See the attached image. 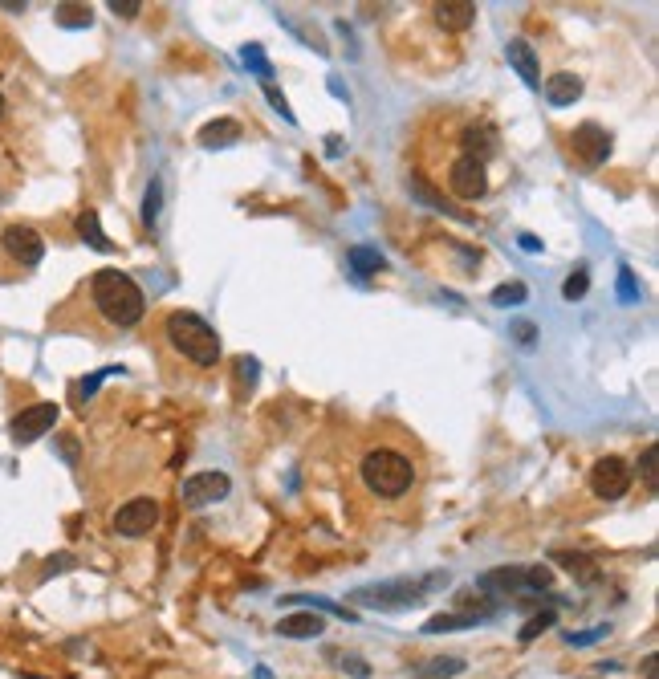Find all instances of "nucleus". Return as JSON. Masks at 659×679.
I'll return each instance as SVG.
<instances>
[{
	"instance_id": "b1692460",
	"label": "nucleus",
	"mask_w": 659,
	"mask_h": 679,
	"mask_svg": "<svg viewBox=\"0 0 659 679\" xmlns=\"http://www.w3.org/2000/svg\"><path fill=\"white\" fill-rule=\"evenodd\" d=\"M529 297V289L521 285V281H513V285H497L493 289V305H501V310H509V305H521Z\"/></svg>"
},
{
	"instance_id": "5701e85b",
	"label": "nucleus",
	"mask_w": 659,
	"mask_h": 679,
	"mask_svg": "<svg viewBox=\"0 0 659 679\" xmlns=\"http://www.w3.org/2000/svg\"><path fill=\"white\" fill-rule=\"evenodd\" d=\"M90 21H94L90 5H62V9H57V25H62V29H86Z\"/></svg>"
},
{
	"instance_id": "9b49d317",
	"label": "nucleus",
	"mask_w": 659,
	"mask_h": 679,
	"mask_svg": "<svg viewBox=\"0 0 659 679\" xmlns=\"http://www.w3.org/2000/svg\"><path fill=\"white\" fill-rule=\"evenodd\" d=\"M53 423H57V403H33V407H25V411L13 419V440H17V444H33V440L45 436Z\"/></svg>"
},
{
	"instance_id": "473e14b6",
	"label": "nucleus",
	"mask_w": 659,
	"mask_h": 679,
	"mask_svg": "<svg viewBox=\"0 0 659 679\" xmlns=\"http://www.w3.org/2000/svg\"><path fill=\"white\" fill-rule=\"evenodd\" d=\"M265 94H269V102H273V106H277V114H281V118H289V122H293V110H289V102H285V98H281V94H277V86H273V82H269V86H265Z\"/></svg>"
},
{
	"instance_id": "39448f33",
	"label": "nucleus",
	"mask_w": 659,
	"mask_h": 679,
	"mask_svg": "<svg viewBox=\"0 0 659 679\" xmlns=\"http://www.w3.org/2000/svg\"><path fill=\"white\" fill-rule=\"evenodd\" d=\"M627 488H631V468H627V460L603 456V460L590 464V492H594L598 501H619V497H627Z\"/></svg>"
},
{
	"instance_id": "c9c22d12",
	"label": "nucleus",
	"mask_w": 659,
	"mask_h": 679,
	"mask_svg": "<svg viewBox=\"0 0 659 679\" xmlns=\"http://www.w3.org/2000/svg\"><path fill=\"white\" fill-rule=\"evenodd\" d=\"M110 370H114V366H106V370H98V375H94V379H86V383H82V387H78V391H82V399H90V395H94V391H98V383H102V379H106V375H110Z\"/></svg>"
},
{
	"instance_id": "f257e3e1",
	"label": "nucleus",
	"mask_w": 659,
	"mask_h": 679,
	"mask_svg": "<svg viewBox=\"0 0 659 679\" xmlns=\"http://www.w3.org/2000/svg\"><path fill=\"white\" fill-rule=\"evenodd\" d=\"M90 297H94V305H98V314H102L110 326H118V330L139 326L143 314H147L143 289H139L127 273H118V269H98L94 281H90Z\"/></svg>"
},
{
	"instance_id": "79ce46f5",
	"label": "nucleus",
	"mask_w": 659,
	"mask_h": 679,
	"mask_svg": "<svg viewBox=\"0 0 659 679\" xmlns=\"http://www.w3.org/2000/svg\"><path fill=\"white\" fill-rule=\"evenodd\" d=\"M0 200H5V196H0Z\"/></svg>"
},
{
	"instance_id": "4be33fe9",
	"label": "nucleus",
	"mask_w": 659,
	"mask_h": 679,
	"mask_svg": "<svg viewBox=\"0 0 659 679\" xmlns=\"http://www.w3.org/2000/svg\"><path fill=\"white\" fill-rule=\"evenodd\" d=\"M554 562H562L570 574H578L582 582H598V570H594V562L586 558V553H554Z\"/></svg>"
},
{
	"instance_id": "f8f14e48",
	"label": "nucleus",
	"mask_w": 659,
	"mask_h": 679,
	"mask_svg": "<svg viewBox=\"0 0 659 679\" xmlns=\"http://www.w3.org/2000/svg\"><path fill=\"white\" fill-rule=\"evenodd\" d=\"M505 57H509V66L521 74V82H525L529 90L542 86V66H537V53H533V45H529L525 37H513V41L505 45Z\"/></svg>"
},
{
	"instance_id": "f03ea898",
	"label": "nucleus",
	"mask_w": 659,
	"mask_h": 679,
	"mask_svg": "<svg viewBox=\"0 0 659 679\" xmlns=\"http://www.w3.org/2000/svg\"><path fill=\"white\" fill-rule=\"evenodd\" d=\"M163 334H167V342H171L179 354L192 358L196 366H216V362H220V338H216V330H212L200 314H188V310L167 314Z\"/></svg>"
},
{
	"instance_id": "ddd939ff",
	"label": "nucleus",
	"mask_w": 659,
	"mask_h": 679,
	"mask_svg": "<svg viewBox=\"0 0 659 679\" xmlns=\"http://www.w3.org/2000/svg\"><path fill=\"white\" fill-rule=\"evenodd\" d=\"M476 590L497 594V598H509V594L525 590V570H521V566H501V570H493V574H481V578H476Z\"/></svg>"
},
{
	"instance_id": "e433bc0d",
	"label": "nucleus",
	"mask_w": 659,
	"mask_h": 679,
	"mask_svg": "<svg viewBox=\"0 0 659 679\" xmlns=\"http://www.w3.org/2000/svg\"><path fill=\"white\" fill-rule=\"evenodd\" d=\"M70 562H74L70 553H57V558H49V566H45V578H49V574H62V570H66Z\"/></svg>"
},
{
	"instance_id": "dca6fc26",
	"label": "nucleus",
	"mask_w": 659,
	"mask_h": 679,
	"mask_svg": "<svg viewBox=\"0 0 659 679\" xmlns=\"http://www.w3.org/2000/svg\"><path fill=\"white\" fill-rule=\"evenodd\" d=\"M241 135L245 131L236 118H216L200 131V147H232V143H241Z\"/></svg>"
},
{
	"instance_id": "7ed1b4c3",
	"label": "nucleus",
	"mask_w": 659,
	"mask_h": 679,
	"mask_svg": "<svg viewBox=\"0 0 659 679\" xmlns=\"http://www.w3.org/2000/svg\"><path fill=\"white\" fill-rule=\"evenodd\" d=\"M363 484L375 492V497H387V501H395V497H403V492L411 488V480H415V468H411V460L403 456V452H395V448H375V452H367L363 456Z\"/></svg>"
},
{
	"instance_id": "1a4fd4ad",
	"label": "nucleus",
	"mask_w": 659,
	"mask_h": 679,
	"mask_svg": "<svg viewBox=\"0 0 659 679\" xmlns=\"http://www.w3.org/2000/svg\"><path fill=\"white\" fill-rule=\"evenodd\" d=\"M228 492H232V480H228L224 472H196V476L184 480V505L204 509V505L224 501Z\"/></svg>"
},
{
	"instance_id": "bb28decb",
	"label": "nucleus",
	"mask_w": 659,
	"mask_h": 679,
	"mask_svg": "<svg viewBox=\"0 0 659 679\" xmlns=\"http://www.w3.org/2000/svg\"><path fill=\"white\" fill-rule=\"evenodd\" d=\"M586 289H590V277H586V265H578V269L566 277V285H562V297H566V301H578Z\"/></svg>"
},
{
	"instance_id": "2eb2a0df",
	"label": "nucleus",
	"mask_w": 659,
	"mask_h": 679,
	"mask_svg": "<svg viewBox=\"0 0 659 679\" xmlns=\"http://www.w3.org/2000/svg\"><path fill=\"white\" fill-rule=\"evenodd\" d=\"M472 21H476L472 0H444V5H436V25L448 33H464V29H472Z\"/></svg>"
},
{
	"instance_id": "423d86ee",
	"label": "nucleus",
	"mask_w": 659,
	"mask_h": 679,
	"mask_svg": "<svg viewBox=\"0 0 659 679\" xmlns=\"http://www.w3.org/2000/svg\"><path fill=\"white\" fill-rule=\"evenodd\" d=\"M448 188L460 196V200H481L485 192H489V175H485V163L476 159V155H460V159H452V167H448Z\"/></svg>"
},
{
	"instance_id": "c756f323",
	"label": "nucleus",
	"mask_w": 659,
	"mask_h": 679,
	"mask_svg": "<svg viewBox=\"0 0 659 679\" xmlns=\"http://www.w3.org/2000/svg\"><path fill=\"white\" fill-rule=\"evenodd\" d=\"M550 582H554V570H550V566H529V570H525V586H529V590H546Z\"/></svg>"
},
{
	"instance_id": "6e6552de",
	"label": "nucleus",
	"mask_w": 659,
	"mask_h": 679,
	"mask_svg": "<svg viewBox=\"0 0 659 679\" xmlns=\"http://www.w3.org/2000/svg\"><path fill=\"white\" fill-rule=\"evenodd\" d=\"M0 244H5V253H9L17 265H25V269L41 265V257H45V240H41V232L29 228V224H9L5 232H0Z\"/></svg>"
},
{
	"instance_id": "c85d7f7f",
	"label": "nucleus",
	"mask_w": 659,
	"mask_h": 679,
	"mask_svg": "<svg viewBox=\"0 0 659 679\" xmlns=\"http://www.w3.org/2000/svg\"><path fill=\"white\" fill-rule=\"evenodd\" d=\"M159 200H163V183H159V179H151L147 200H143V220H147V224H155V220H159Z\"/></svg>"
},
{
	"instance_id": "f704fd0d",
	"label": "nucleus",
	"mask_w": 659,
	"mask_h": 679,
	"mask_svg": "<svg viewBox=\"0 0 659 679\" xmlns=\"http://www.w3.org/2000/svg\"><path fill=\"white\" fill-rule=\"evenodd\" d=\"M236 370H241V379L253 387L257 383V358H241V362H236Z\"/></svg>"
},
{
	"instance_id": "aec40b11",
	"label": "nucleus",
	"mask_w": 659,
	"mask_h": 679,
	"mask_svg": "<svg viewBox=\"0 0 659 679\" xmlns=\"http://www.w3.org/2000/svg\"><path fill=\"white\" fill-rule=\"evenodd\" d=\"M476 623H485L481 614H436V619H428L424 623V635H444V631H460V627H476Z\"/></svg>"
},
{
	"instance_id": "0eeeda50",
	"label": "nucleus",
	"mask_w": 659,
	"mask_h": 679,
	"mask_svg": "<svg viewBox=\"0 0 659 679\" xmlns=\"http://www.w3.org/2000/svg\"><path fill=\"white\" fill-rule=\"evenodd\" d=\"M110 525H114L118 537H147L159 525V501L155 497H135V501H127L123 509L114 513Z\"/></svg>"
},
{
	"instance_id": "20e7f679",
	"label": "nucleus",
	"mask_w": 659,
	"mask_h": 679,
	"mask_svg": "<svg viewBox=\"0 0 659 679\" xmlns=\"http://www.w3.org/2000/svg\"><path fill=\"white\" fill-rule=\"evenodd\" d=\"M448 586V574H428V578H395V582H379V586H363L354 590V602L363 606H379V610H399V606H415L424 602L432 590Z\"/></svg>"
},
{
	"instance_id": "412c9836",
	"label": "nucleus",
	"mask_w": 659,
	"mask_h": 679,
	"mask_svg": "<svg viewBox=\"0 0 659 679\" xmlns=\"http://www.w3.org/2000/svg\"><path fill=\"white\" fill-rule=\"evenodd\" d=\"M460 671H464V659H456V655H440V659H428V663L415 667L419 679H452Z\"/></svg>"
},
{
	"instance_id": "9d476101",
	"label": "nucleus",
	"mask_w": 659,
	"mask_h": 679,
	"mask_svg": "<svg viewBox=\"0 0 659 679\" xmlns=\"http://www.w3.org/2000/svg\"><path fill=\"white\" fill-rule=\"evenodd\" d=\"M570 147L586 167H603L607 155H611V135L598 127V122H582V127H574V135H570Z\"/></svg>"
},
{
	"instance_id": "7c9ffc66",
	"label": "nucleus",
	"mask_w": 659,
	"mask_h": 679,
	"mask_svg": "<svg viewBox=\"0 0 659 679\" xmlns=\"http://www.w3.org/2000/svg\"><path fill=\"white\" fill-rule=\"evenodd\" d=\"M607 635H611V627H590L582 635H566V643L570 647H586V643H598V639H607Z\"/></svg>"
},
{
	"instance_id": "72a5a7b5",
	"label": "nucleus",
	"mask_w": 659,
	"mask_h": 679,
	"mask_svg": "<svg viewBox=\"0 0 659 679\" xmlns=\"http://www.w3.org/2000/svg\"><path fill=\"white\" fill-rule=\"evenodd\" d=\"M110 9H114L118 17H135L143 5H139V0H110Z\"/></svg>"
},
{
	"instance_id": "a211bd4d",
	"label": "nucleus",
	"mask_w": 659,
	"mask_h": 679,
	"mask_svg": "<svg viewBox=\"0 0 659 679\" xmlns=\"http://www.w3.org/2000/svg\"><path fill=\"white\" fill-rule=\"evenodd\" d=\"M346 261H350V269H354L358 277H375V273L387 269L383 253H379V249H367V244H354V249L346 253Z\"/></svg>"
},
{
	"instance_id": "6ab92c4d",
	"label": "nucleus",
	"mask_w": 659,
	"mask_h": 679,
	"mask_svg": "<svg viewBox=\"0 0 659 679\" xmlns=\"http://www.w3.org/2000/svg\"><path fill=\"white\" fill-rule=\"evenodd\" d=\"M78 232H82V240L90 244V249H98V253H110L114 244L106 240V232H102V224H98V212L94 208H86L82 216H78Z\"/></svg>"
},
{
	"instance_id": "f3484780",
	"label": "nucleus",
	"mask_w": 659,
	"mask_h": 679,
	"mask_svg": "<svg viewBox=\"0 0 659 679\" xmlns=\"http://www.w3.org/2000/svg\"><path fill=\"white\" fill-rule=\"evenodd\" d=\"M582 98V78L578 74H554L546 78V102L550 106H570Z\"/></svg>"
},
{
	"instance_id": "a878e982",
	"label": "nucleus",
	"mask_w": 659,
	"mask_h": 679,
	"mask_svg": "<svg viewBox=\"0 0 659 679\" xmlns=\"http://www.w3.org/2000/svg\"><path fill=\"white\" fill-rule=\"evenodd\" d=\"M245 66H249V70H257V74L265 78V86H269L273 66H269V57H265V49H261V45H245Z\"/></svg>"
},
{
	"instance_id": "4468645a",
	"label": "nucleus",
	"mask_w": 659,
	"mask_h": 679,
	"mask_svg": "<svg viewBox=\"0 0 659 679\" xmlns=\"http://www.w3.org/2000/svg\"><path fill=\"white\" fill-rule=\"evenodd\" d=\"M326 631V623L318 619L314 610H297V614H285V619L277 623V635L281 639H318Z\"/></svg>"
},
{
	"instance_id": "2f4dec72",
	"label": "nucleus",
	"mask_w": 659,
	"mask_h": 679,
	"mask_svg": "<svg viewBox=\"0 0 659 679\" xmlns=\"http://www.w3.org/2000/svg\"><path fill=\"white\" fill-rule=\"evenodd\" d=\"M619 293H623V301H639V289H635L631 269H619Z\"/></svg>"
},
{
	"instance_id": "cd10ccee",
	"label": "nucleus",
	"mask_w": 659,
	"mask_h": 679,
	"mask_svg": "<svg viewBox=\"0 0 659 679\" xmlns=\"http://www.w3.org/2000/svg\"><path fill=\"white\" fill-rule=\"evenodd\" d=\"M639 472H643V484H647L651 492H659V472H655V444H647V448H643V456H639Z\"/></svg>"
},
{
	"instance_id": "393cba45",
	"label": "nucleus",
	"mask_w": 659,
	"mask_h": 679,
	"mask_svg": "<svg viewBox=\"0 0 659 679\" xmlns=\"http://www.w3.org/2000/svg\"><path fill=\"white\" fill-rule=\"evenodd\" d=\"M554 623H558V614H554V610H542V614H537V619H529V623H525V631H521V643H533L537 635H542V631H550Z\"/></svg>"
},
{
	"instance_id": "58836bf2",
	"label": "nucleus",
	"mask_w": 659,
	"mask_h": 679,
	"mask_svg": "<svg viewBox=\"0 0 659 679\" xmlns=\"http://www.w3.org/2000/svg\"><path fill=\"white\" fill-rule=\"evenodd\" d=\"M513 334H517V342H521V346H529V342H533V326H529V322H517V326H513Z\"/></svg>"
},
{
	"instance_id": "ea45409f",
	"label": "nucleus",
	"mask_w": 659,
	"mask_h": 679,
	"mask_svg": "<svg viewBox=\"0 0 659 679\" xmlns=\"http://www.w3.org/2000/svg\"><path fill=\"white\" fill-rule=\"evenodd\" d=\"M643 675H647V679H655V655H647V659H643Z\"/></svg>"
},
{
	"instance_id": "4c0bfd02",
	"label": "nucleus",
	"mask_w": 659,
	"mask_h": 679,
	"mask_svg": "<svg viewBox=\"0 0 659 679\" xmlns=\"http://www.w3.org/2000/svg\"><path fill=\"white\" fill-rule=\"evenodd\" d=\"M517 240H521V249H525V253H542V240H537L533 232H521Z\"/></svg>"
},
{
	"instance_id": "a19ab883",
	"label": "nucleus",
	"mask_w": 659,
	"mask_h": 679,
	"mask_svg": "<svg viewBox=\"0 0 659 679\" xmlns=\"http://www.w3.org/2000/svg\"><path fill=\"white\" fill-rule=\"evenodd\" d=\"M0 114H5V94H0Z\"/></svg>"
}]
</instances>
